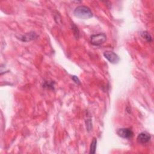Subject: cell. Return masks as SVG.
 <instances>
[{"mask_svg": "<svg viewBox=\"0 0 154 154\" xmlns=\"http://www.w3.org/2000/svg\"><path fill=\"white\" fill-rule=\"evenodd\" d=\"M74 15L81 19H88L93 17V13L91 10L84 5H79L75 8L73 11Z\"/></svg>", "mask_w": 154, "mask_h": 154, "instance_id": "cell-1", "label": "cell"}, {"mask_svg": "<svg viewBox=\"0 0 154 154\" xmlns=\"http://www.w3.org/2000/svg\"><path fill=\"white\" fill-rule=\"evenodd\" d=\"M106 40V35L104 33L93 34L90 37L91 43L95 46H99L103 43Z\"/></svg>", "mask_w": 154, "mask_h": 154, "instance_id": "cell-2", "label": "cell"}, {"mask_svg": "<svg viewBox=\"0 0 154 154\" xmlns=\"http://www.w3.org/2000/svg\"><path fill=\"white\" fill-rule=\"evenodd\" d=\"M103 56L105 58L112 64H117L119 60V57L113 51H106L103 52Z\"/></svg>", "mask_w": 154, "mask_h": 154, "instance_id": "cell-3", "label": "cell"}, {"mask_svg": "<svg viewBox=\"0 0 154 154\" xmlns=\"http://www.w3.org/2000/svg\"><path fill=\"white\" fill-rule=\"evenodd\" d=\"M117 135L123 138H131L133 136V132L129 128H120L117 131Z\"/></svg>", "mask_w": 154, "mask_h": 154, "instance_id": "cell-4", "label": "cell"}, {"mask_svg": "<svg viewBox=\"0 0 154 154\" xmlns=\"http://www.w3.org/2000/svg\"><path fill=\"white\" fill-rule=\"evenodd\" d=\"M151 136L147 132H141L137 137V140L138 143L140 144H144L149 141L150 140Z\"/></svg>", "mask_w": 154, "mask_h": 154, "instance_id": "cell-5", "label": "cell"}, {"mask_svg": "<svg viewBox=\"0 0 154 154\" xmlns=\"http://www.w3.org/2000/svg\"><path fill=\"white\" fill-rule=\"evenodd\" d=\"M38 35L37 34L34 32H29L26 34H24L22 35H20L19 37V39L22 42H29L31 40H33L35 39Z\"/></svg>", "mask_w": 154, "mask_h": 154, "instance_id": "cell-6", "label": "cell"}, {"mask_svg": "<svg viewBox=\"0 0 154 154\" xmlns=\"http://www.w3.org/2000/svg\"><path fill=\"white\" fill-rule=\"evenodd\" d=\"M96 146H97V139L96 138H93V140H92V141L91 143L89 153L90 154L95 153L96 149Z\"/></svg>", "mask_w": 154, "mask_h": 154, "instance_id": "cell-7", "label": "cell"}, {"mask_svg": "<svg viewBox=\"0 0 154 154\" xmlns=\"http://www.w3.org/2000/svg\"><path fill=\"white\" fill-rule=\"evenodd\" d=\"M141 35L147 42H150L152 41V37H151V35H150V34L147 31H143V32H141Z\"/></svg>", "mask_w": 154, "mask_h": 154, "instance_id": "cell-8", "label": "cell"}, {"mask_svg": "<svg viewBox=\"0 0 154 154\" xmlns=\"http://www.w3.org/2000/svg\"><path fill=\"white\" fill-rule=\"evenodd\" d=\"M72 79H73V81L76 84H81L80 81H79V78H78L77 76H72Z\"/></svg>", "mask_w": 154, "mask_h": 154, "instance_id": "cell-9", "label": "cell"}]
</instances>
